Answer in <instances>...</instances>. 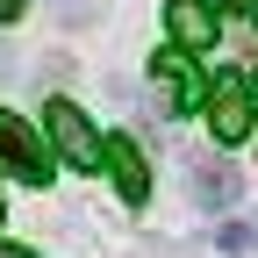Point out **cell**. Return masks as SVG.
Returning <instances> with one entry per match:
<instances>
[{
    "instance_id": "obj_1",
    "label": "cell",
    "mask_w": 258,
    "mask_h": 258,
    "mask_svg": "<svg viewBox=\"0 0 258 258\" xmlns=\"http://www.w3.org/2000/svg\"><path fill=\"white\" fill-rule=\"evenodd\" d=\"M0 165H8L22 186H50V151H43V137H36L22 115H8V108H0Z\"/></svg>"
},
{
    "instance_id": "obj_2",
    "label": "cell",
    "mask_w": 258,
    "mask_h": 258,
    "mask_svg": "<svg viewBox=\"0 0 258 258\" xmlns=\"http://www.w3.org/2000/svg\"><path fill=\"white\" fill-rule=\"evenodd\" d=\"M151 86H158V108H172V115H186L194 101H208V79L194 64V50H158L151 57Z\"/></svg>"
},
{
    "instance_id": "obj_3",
    "label": "cell",
    "mask_w": 258,
    "mask_h": 258,
    "mask_svg": "<svg viewBox=\"0 0 258 258\" xmlns=\"http://www.w3.org/2000/svg\"><path fill=\"white\" fill-rule=\"evenodd\" d=\"M251 122H258V101H251L244 72L215 79V86H208V129H215V144H244V137H251Z\"/></svg>"
},
{
    "instance_id": "obj_4",
    "label": "cell",
    "mask_w": 258,
    "mask_h": 258,
    "mask_svg": "<svg viewBox=\"0 0 258 258\" xmlns=\"http://www.w3.org/2000/svg\"><path fill=\"white\" fill-rule=\"evenodd\" d=\"M43 122H50V144L72 158V172H93V165H101V137H93V122H86L72 101H50Z\"/></svg>"
},
{
    "instance_id": "obj_5",
    "label": "cell",
    "mask_w": 258,
    "mask_h": 258,
    "mask_svg": "<svg viewBox=\"0 0 258 258\" xmlns=\"http://www.w3.org/2000/svg\"><path fill=\"white\" fill-rule=\"evenodd\" d=\"M101 165L115 172V194H122L129 208L151 201V165H144V151L129 144V137H108V144H101Z\"/></svg>"
},
{
    "instance_id": "obj_6",
    "label": "cell",
    "mask_w": 258,
    "mask_h": 258,
    "mask_svg": "<svg viewBox=\"0 0 258 258\" xmlns=\"http://www.w3.org/2000/svg\"><path fill=\"white\" fill-rule=\"evenodd\" d=\"M186 186H194V201H201V208H230L237 194H244L237 165H222V158H194V165H186Z\"/></svg>"
},
{
    "instance_id": "obj_7",
    "label": "cell",
    "mask_w": 258,
    "mask_h": 258,
    "mask_svg": "<svg viewBox=\"0 0 258 258\" xmlns=\"http://www.w3.org/2000/svg\"><path fill=\"white\" fill-rule=\"evenodd\" d=\"M165 29H172V43H186V50H208V43H215L208 0H165Z\"/></svg>"
},
{
    "instance_id": "obj_8",
    "label": "cell",
    "mask_w": 258,
    "mask_h": 258,
    "mask_svg": "<svg viewBox=\"0 0 258 258\" xmlns=\"http://www.w3.org/2000/svg\"><path fill=\"white\" fill-rule=\"evenodd\" d=\"M258 244V222H230V230H222V251H251Z\"/></svg>"
},
{
    "instance_id": "obj_9",
    "label": "cell",
    "mask_w": 258,
    "mask_h": 258,
    "mask_svg": "<svg viewBox=\"0 0 258 258\" xmlns=\"http://www.w3.org/2000/svg\"><path fill=\"white\" fill-rule=\"evenodd\" d=\"M15 15H22V0H0V22H15Z\"/></svg>"
},
{
    "instance_id": "obj_10",
    "label": "cell",
    "mask_w": 258,
    "mask_h": 258,
    "mask_svg": "<svg viewBox=\"0 0 258 258\" xmlns=\"http://www.w3.org/2000/svg\"><path fill=\"white\" fill-rule=\"evenodd\" d=\"M0 258H36V251H22V244H0Z\"/></svg>"
},
{
    "instance_id": "obj_11",
    "label": "cell",
    "mask_w": 258,
    "mask_h": 258,
    "mask_svg": "<svg viewBox=\"0 0 258 258\" xmlns=\"http://www.w3.org/2000/svg\"><path fill=\"white\" fill-rule=\"evenodd\" d=\"M222 8H244V0H222Z\"/></svg>"
},
{
    "instance_id": "obj_12",
    "label": "cell",
    "mask_w": 258,
    "mask_h": 258,
    "mask_svg": "<svg viewBox=\"0 0 258 258\" xmlns=\"http://www.w3.org/2000/svg\"><path fill=\"white\" fill-rule=\"evenodd\" d=\"M251 8H258V0H251Z\"/></svg>"
}]
</instances>
